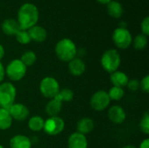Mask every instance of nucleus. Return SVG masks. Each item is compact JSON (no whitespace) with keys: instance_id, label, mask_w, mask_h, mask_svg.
Masks as SVG:
<instances>
[{"instance_id":"nucleus-1","label":"nucleus","mask_w":149,"mask_h":148,"mask_svg":"<svg viewBox=\"0 0 149 148\" xmlns=\"http://www.w3.org/2000/svg\"><path fill=\"white\" fill-rule=\"evenodd\" d=\"M38 19L39 11L35 4L31 3H24L19 7L17 21L19 24L20 30L28 31L38 24Z\"/></svg>"},{"instance_id":"nucleus-2","label":"nucleus","mask_w":149,"mask_h":148,"mask_svg":"<svg viewBox=\"0 0 149 148\" xmlns=\"http://www.w3.org/2000/svg\"><path fill=\"white\" fill-rule=\"evenodd\" d=\"M55 53L58 59L63 62H70L76 58L77 47L75 43L67 38L60 39L55 45Z\"/></svg>"},{"instance_id":"nucleus-3","label":"nucleus","mask_w":149,"mask_h":148,"mask_svg":"<svg viewBox=\"0 0 149 148\" xmlns=\"http://www.w3.org/2000/svg\"><path fill=\"white\" fill-rule=\"evenodd\" d=\"M101 65L103 69L109 73H113L116 71H118L120 63L121 58L119 51L115 49H109L107 50L102 57H101Z\"/></svg>"},{"instance_id":"nucleus-4","label":"nucleus","mask_w":149,"mask_h":148,"mask_svg":"<svg viewBox=\"0 0 149 148\" xmlns=\"http://www.w3.org/2000/svg\"><path fill=\"white\" fill-rule=\"evenodd\" d=\"M17 90L10 82L0 83V108L9 109L14 103Z\"/></svg>"},{"instance_id":"nucleus-5","label":"nucleus","mask_w":149,"mask_h":148,"mask_svg":"<svg viewBox=\"0 0 149 148\" xmlns=\"http://www.w3.org/2000/svg\"><path fill=\"white\" fill-rule=\"evenodd\" d=\"M112 39L114 44L121 50L127 49L133 42V37L131 32L124 27L116 28L112 35Z\"/></svg>"},{"instance_id":"nucleus-6","label":"nucleus","mask_w":149,"mask_h":148,"mask_svg":"<svg viewBox=\"0 0 149 148\" xmlns=\"http://www.w3.org/2000/svg\"><path fill=\"white\" fill-rule=\"evenodd\" d=\"M27 67L20 59L11 60L6 66L5 74L12 81L21 80L26 74Z\"/></svg>"},{"instance_id":"nucleus-7","label":"nucleus","mask_w":149,"mask_h":148,"mask_svg":"<svg viewBox=\"0 0 149 148\" xmlns=\"http://www.w3.org/2000/svg\"><path fill=\"white\" fill-rule=\"evenodd\" d=\"M59 90V84L58 80L52 77L44 78L39 84V91L41 94L47 99H54Z\"/></svg>"},{"instance_id":"nucleus-8","label":"nucleus","mask_w":149,"mask_h":148,"mask_svg":"<svg viewBox=\"0 0 149 148\" xmlns=\"http://www.w3.org/2000/svg\"><path fill=\"white\" fill-rule=\"evenodd\" d=\"M65 128V121L62 118L56 116V117H50L46 120H45L44 125V131L48 135H58L64 131Z\"/></svg>"},{"instance_id":"nucleus-9","label":"nucleus","mask_w":149,"mask_h":148,"mask_svg":"<svg viewBox=\"0 0 149 148\" xmlns=\"http://www.w3.org/2000/svg\"><path fill=\"white\" fill-rule=\"evenodd\" d=\"M110 98L107 94V92L100 90L97 91L92 96L90 99L91 107L95 111H103L105 110L110 104Z\"/></svg>"},{"instance_id":"nucleus-10","label":"nucleus","mask_w":149,"mask_h":148,"mask_svg":"<svg viewBox=\"0 0 149 148\" xmlns=\"http://www.w3.org/2000/svg\"><path fill=\"white\" fill-rule=\"evenodd\" d=\"M12 120L17 121H24L29 117L30 112L26 106L21 103H14L8 109Z\"/></svg>"},{"instance_id":"nucleus-11","label":"nucleus","mask_w":149,"mask_h":148,"mask_svg":"<svg viewBox=\"0 0 149 148\" xmlns=\"http://www.w3.org/2000/svg\"><path fill=\"white\" fill-rule=\"evenodd\" d=\"M108 119L114 124H121L126 120V112L120 106H113L107 113Z\"/></svg>"},{"instance_id":"nucleus-12","label":"nucleus","mask_w":149,"mask_h":148,"mask_svg":"<svg viewBox=\"0 0 149 148\" xmlns=\"http://www.w3.org/2000/svg\"><path fill=\"white\" fill-rule=\"evenodd\" d=\"M88 142L86 135L78 132L72 133L68 138V148H87Z\"/></svg>"},{"instance_id":"nucleus-13","label":"nucleus","mask_w":149,"mask_h":148,"mask_svg":"<svg viewBox=\"0 0 149 148\" xmlns=\"http://www.w3.org/2000/svg\"><path fill=\"white\" fill-rule=\"evenodd\" d=\"M1 30L7 36H15L20 31V27L16 19L6 18L1 24Z\"/></svg>"},{"instance_id":"nucleus-14","label":"nucleus","mask_w":149,"mask_h":148,"mask_svg":"<svg viewBox=\"0 0 149 148\" xmlns=\"http://www.w3.org/2000/svg\"><path fill=\"white\" fill-rule=\"evenodd\" d=\"M28 33L30 35L31 40L36 42V43H42L45 41L47 38V31L46 30L40 26V25H34L31 28H30L28 31Z\"/></svg>"},{"instance_id":"nucleus-15","label":"nucleus","mask_w":149,"mask_h":148,"mask_svg":"<svg viewBox=\"0 0 149 148\" xmlns=\"http://www.w3.org/2000/svg\"><path fill=\"white\" fill-rule=\"evenodd\" d=\"M68 69H69V72L72 75L80 76L86 71V64L81 58H75L69 62Z\"/></svg>"},{"instance_id":"nucleus-16","label":"nucleus","mask_w":149,"mask_h":148,"mask_svg":"<svg viewBox=\"0 0 149 148\" xmlns=\"http://www.w3.org/2000/svg\"><path fill=\"white\" fill-rule=\"evenodd\" d=\"M10 148H31V140L27 136L18 134L13 136L10 140Z\"/></svg>"},{"instance_id":"nucleus-17","label":"nucleus","mask_w":149,"mask_h":148,"mask_svg":"<svg viewBox=\"0 0 149 148\" xmlns=\"http://www.w3.org/2000/svg\"><path fill=\"white\" fill-rule=\"evenodd\" d=\"M107 14L113 18H120L124 13V8L119 1L112 0L107 4Z\"/></svg>"},{"instance_id":"nucleus-18","label":"nucleus","mask_w":149,"mask_h":148,"mask_svg":"<svg viewBox=\"0 0 149 148\" xmlns=\"http://www.w3.org/2000/svg\"><path fill=\"white\" fill-rule=\"evenodd\" d=\"M94 128V122L91 118H83L79 120L77 123V132L86 135L90 133Z\"/></svg>"},{"instance_id":"nucleus-19","label":"nucleus","mask_w":149,"mask_h":148,"mask_svg":"<svg viewBox=\"0 0 149 148\" xmlns=\"http://www.w3.org/2000/svg\"><path fill=\"white\" fill-rule=\"evenodd\" d=\"M110 80L111 83L113 85V86L123 88L124 86H127V84L128 82V77L127 75L120 71H116L110 75Z\"/></svg>"},{"instance_id":"nucleus-20","label":"nucleus","mask_w":149,"mask_h":148,"mask_svg":"<svg viewBox=\"0 0 149 148\" xmlns=\"http://www.w3.org/2000/svg\"><path fill=\"white\" fill-rule=\"evenodd\" d=\"M62 102L57 100L56 99H52L45 106V112L50 117H56L61 112Z\"/></svg>"},{"instance_id":"nucleus-21","label":"nucleus","mask_w":149,"mask_h":148,"mask_svg":"<svg viewBox=\"0 0 149 148\" xmlns=\"http://www.w3.org/2000/svg\"><path fill=\"white\" fill-rule=\"evenodd\" d=\"M12 118L8 109L0 108V130H7L12 125Z\"/></svg>"},{"instance_id":"nucleus-22","label":"nucleus","mask_w":149,"mask_h":148,"mask_svg":"<svg viewBox=\"0 0 149 148\" xmlns=\"http://www.w3.org/2000/svg\"><path fill=\"white\" fill-rule=\"evenodd\" d=\"M45 125V120L40 116H33L28 120V127L33 132H39L43 130Z\"/></svg>"},{"instance_id":"nucleus-23","label":"nucleus","mask_w":149,"mask_h":148,"mask_svg":"<svg viewBox=\"0 0 149 148\" xmlns=\"http://www.w3.org/2000/svg\"><path fill=\"white\" fill-rule=\"evenodd\" d=\"M133 45H134V48L137 51H142L144 50L147 45H148V37L142 33L141 34H138L134 39H133V42H132Z\"/></svg>"},{"instance_id":"nucleus-24","label":"nucleus","mask_w":149,"mask_h":148,"mask_svg":"<svg viewBox=\"0 0 149 148\" xmlns=\"http://www.w3.org/2000/svg\"><path fill=\"white\" fill-rule=\"evenodd\" d=\"M74 97V93L71 89L65 88L63 90H59L58 93L56 95V97L54 99H56L57 100L60 101V102H69L72 101Z\"/></svg>"},{"instance_id":"nucleus-25","label":"nucleus","mask_w":149,"mask_h":148,"mask_svg":"<svg viewBox=\"0 0 149 148\" xmlns=\"http://www.w3.org/2000/svg\"><path fill=\"white\" fill-rule=\"evenodd\" d=\"M20 60L23 62V64L27 67V66H31L35 64L37 60V55L34 51H27L23 53L21 56Z\"/></svg>"},{"instance_id":"nucleus-26","label":"nucleus","mask_w":149,"mask_h":148,"mask_svg":"<svg viewBox=\"0 0 149 148\" xmlns=\"http://www.w3.org/2000/svg\"><path fill=\"white\" fill-rule=\"evenodd\" d=\"M124 93L125 92H124L123 88L117 87V86H113L107 92L110 98V100H114V101L120 100L124 97Z\"/></svg>"},{"instance_id":"nucleus-27","label":"nucleus","mask_w":149,"mask_h":148,"mask_svg":"<svg viewBox=\"0 0 149 148\" xmlns=\"http://www.w3.org/2000/svg\"><path fill=\"white\" fill-rule=\"evenodd\" d=\"M15 37H16L17 41L19 44H28L31 41L28 31H24V30H20L15 35Z\"/></svg>"},{"instance_id":"nucleus-28","label":"nucleus","mask_w":149,"mask_h":148,"mask_svg":"<svg viewBox=\"0 0 149 148\" xmlns=\"http://www.w3.org/2000/svg\"><path fill=\"white\" fill-rule=\"evenodd\" d=\"M140 129L146 135L149 134V115L148 112H146L140 122Z\"/></svg>"},{"instance_id":"nucleus-29","label":"nucleus","mask_w":149,"mask_h":148,"mask_svg":"<svg viewBox=\"0 0 149 148\" xmlns=\"http://www.w3.org/2000/svg\"><path fill=\"white\" fill-rule=\"evenodd\" d=\"M141 33L148 37L149 35V17L147 16L143 18V20L141 23Z\"/></svg>"},{"instance_id":"nucleus-30","label":"nucleus","mask_w":149,"mask_h":148,"mask_svg":"<svg viewBox=\"0 0 149 148\" xmlns=\"http://www.w3.org/2000/svg\"><path fill=\"white\" fill-rule=\"evenodd\" d=\"M127 88L132 91V92H136L140 89V81L137 79H131L128 80L127 84Z\"/></svg>"},{"instance_id":"nucleus-31","label":"nucleus","mask_w":149,"mask_h":148,"mask_svg":"<svg viewBox=\"0 0 149 148\" xmlns=\"http://www.w3.org/2000/svg\"><path fill=\"white\" fill-rule=\"evenodd\" d=\"M140 88L142 90V92H144L145 93H148L149 92V76L147 75L145 76L142 80L140 82Z\"/></svg>"},{"instance_id":"nucleus-32","label":"nucleus","mask_w":149,"mask_h":148,"mask_svg":"<svg viewBox=\"0 0 149 148\" xmlns=\"http://www.w3.org/2000/svg\"><path fill=\"white\" fill-rule=\"evenodd\" d=\"M5 76V69L3 65V64L0 62V83L3 80Z\"/></svg>"},{"instance_id":"nucleus-33","label":"nucleus","mask_w":149,"mask_h":148,"mask_svg":"<svg viewBox=\"0 0 149 148\" xmlns=\"http://www.w3.org/2000/svg\"><path fill=\"white\" fill-rule=\"evenodd\" d=\"M139 148H149V139H145L142 140Z\"/></svg>"},{"instance_id":"nucleus-34","label":"nucleus","mask_w":149,"mask_h":148,"mask_svg":"<svg viewBox=\"0 0 149 148\" xmlns=\"http://www.w3.org/2000/svg\"><path fill=\"white\" fill-rule=\"evenodd\" d=\"M4 53H5V51H4V47L0 44V60L4 57Z\"/></svg>"},{"instance_id":"nucleus-35","label":"nucleus","mask_w":149,"mask_h":148,"mask_svg":"<svg viewBox=\"0 0 149 148\" xmlns=\"http://www.w3.org/2000/svg\"><path fill=\"white\" fill-rule=\"evenodd\" d=\"M98 3H101V4H107L109 2H111L112 0H96Z\"/></svg>"},{"instance_id":"nucleus-36","label":"nucleus","mask_w":149,"mask_h":148,"mask_svg":"<svg viewBox=\"0 0 149 148\" xmlns=\"http://www.w3.org/2000/svg\"><path fill=\"white\" fill-rule=\"evenodd\" d=\"M122 148H137V147H134V146H133V145H127V146L123 147Z\"/></svg>"},{"instance_id":"nucleus-37","label":"nucleus","mask_w":149,"mask_h":148,"mask_svg":"<svg viewBox=\"0 0 149 148\" xmlns=\"http://www.w3.org/2000/svg\"><path fill=\"white\" fill-rule=\"evenodd\" d=\"M0 148H4V147H3L2 145H0Z\"/></svg>"}]
</instances>
